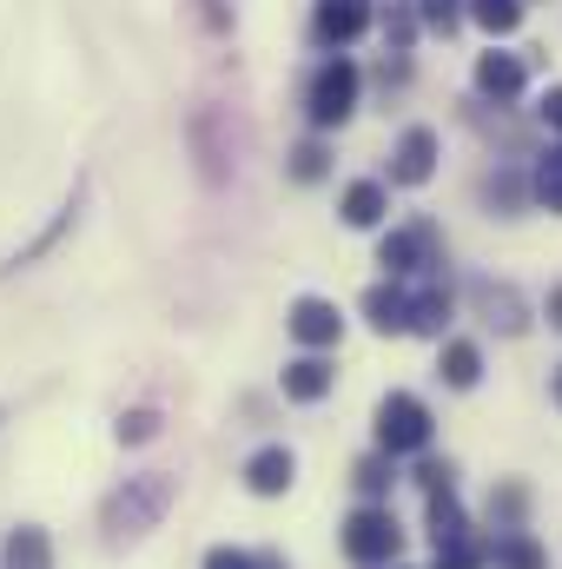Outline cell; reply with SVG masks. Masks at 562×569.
<instances>
[{"label":"cell","instance_id":"cell-1","mask_svg":"<svg viewBox=\"0 0 562 569\" xmlns=\"http://www.w3.org/2000/svg\"><path fill=\"white\" fill-rule=\"evenodd\" d=\"M172 477L165 470H140V477H127L107 503H100V530H107V543H133L145 530H159V517L172 510Z\"/></svg>","mask_w":562,"mask_h":569},{"label":"cell","instance_id":"cell-2","mask_svg":"<svg viewBox=\"0 0 562 569\" xmlns=\"http://www.w3.org/2000/svg\"><path fill=\"white\" fill-rule=\"evenodd\" d=\"M351 107H358V67H351L344 53H331V60L311 73V87H304V120H311L318 133H331V127L351 120Z\"/></svg>","mask_w":562,"mask_h":569},{"label":"cell","instance_id":"cell-3","mask_svg":"<svg viewBox=\"0 0 562 569\" xmlns=\"http://www.w3.org/2000/svg\"><path fill=\"white\" fill-rule=\"evenodd\" d=\"M398 550H404V530H398L391 503H364L344 517V557L351 563H391Z\"/></svg>","mask_w":562,"mask_h":569},{"label":"cell","instance_id":"cell-4","mask_svg":"<svg viewBox=\"0 0 562 569\" xmlns=\"http://www.w3.org/2000/svg\"><path fill=\"white\" fill-rule=\"evenodd\" d=\"M430 443V405L411 398V391H391L384 405H378V450H391V457H411Z\"/></svg>","mask_w":562,"mask_h":569},{"label":"cell","instance_id":"cell-5","mask_svg":"<svg viewBox=\"0 0 562 569\" xmlns=\"http://www.w3.org/2000/svg\"><path fill=\"white\" fill-rule=\"evenodd\" d=\"M378 266H384V279L436 272V266H443V252H436V226H430V219H418V226H398V232H384V246H378Z\"/></svg>","mask_w":562,"mask_h":569},{"label":"cell","instance_id":"cell-6","mask_svg":"<svg viewBox=\"0 0 562 569\" xmlns=\"http://www.w3.org/2000/svg\"><path fill=\"white\" fill-rule=\"evenodd\" d=\"M371 27V0H318L311 7V40L318 47H351Z\"/></svg>","mask_w":562,"mask_h":569},{"label":"cell","instance_id":"cell-7","mask_svg":"<svg viewBox=\"0 0 562 569\" xmlns=\"http://www.w3.org/2000/svg\"><path fill=\"white\" fill-rule=\"evenodd\" d=\"M284 325H291V338H298V345H311V351H324V345H338V338H344V318H338V305H331V298H298V305L284 311Z\"/></svg>","mask_w":562,"mask_h":569},{"label":"cell","instance_id":"cell-8","mask_svg":"<svg viewBox=\"0 0 562 569\" xmlns=\"http://www.w3.org/2000/svg\"><path fill=\"white\" fill-rule=\"evenodd\" d=\"M291 477H298V463H291V450H284V443H265V450H252V457H245V490H252V497H284V490H291Z\"/></svg>","mask_w":562,"mask_h":569},{"label":"cell","instance_id":"cell-9","mask_svg":"<svg viewBox=\"0 0 562 569\" xmlns=\"http://www.w3.org/2000/svg\"><path fill=\"white\" fill-rule=\"evenodd\" d=\"M436 172V133L430 127H411L404 140H398V152H391V179L398 186H423Z\"/></svg>","mask_w":562,"mask_h":569},{"label":"cell","instance_id":"cell-10","mask_svg":"<svg viewBox=\"0 0 562 569\" xmlns=\"http://www.w3.org/2000/svg\"><path fill=\"white\" fill-rule=\"evenodd\" d=\"M470 298H476V311H483V325H496V331H523L530 325V311H523V298L510 291V284H490V279H476L470 284Z\"/></svg>","mask_w":562,"mask_h":569},{"label":"cell","instance_id":"cell-11","mask_svg":"<svg viewBox=\"0 0 562 569\" xmlns=\"http://www.w3.org/2000/svg\"><path fill=\"white\" fill-rule=\"evenodd\" d=\"M331 385H338V371H331L318 351L284 365V398H291V405H318V398H331Z\"/></svg>","mask_w":562,"mask_h":569},{"label":"cell","instance_id":"cell-12","mask_svg":"<svg viewBox=\"0 0 562 569\" xmlns=\"http://www.w3.org/2000/svg\"><path fill=\"white\" fill-rule=\"evenodd\" d=\"M364 318L384 331V338H398V331H411V291L391 279V284H371L364 291Z\"/></svg>","mask_w":562,"mask_h":569},{"label":"cell","instance_id":"cell-13","mask_svg":"<svg viewBox=\"0 0 562 569\" xmlns=\"http://www.w3.org/2000/svg\"><path fill=\"white\" fill-rule=\"evenodd\" d=\"M338 212H344V226H358V232H371V226H384V212H391V192H384L378 179H358V186H344V199H338Z\"/></svg>","mask_w":562,"mask_h":569},{"label":"cell","instance_id":"cell-14","mask_svg":"<svg viewBox=\"0 0 562 569\" xmlns=\"http://www.w3.org/2000/svg\"><path fill=\"white\" fill-rule=\"evenodd\" d=\"M0 569H53V543H47V530H40V523L7 530V543H0Z\"/></svg>","mask_w":562,"mask_h":569},{"label":"cell","instance_id":"cell-15","mask_svg":"<svg viewBox=\"0 0 562 569\" xmlns=\"http://www.w3.org/2000/svg\"><path fill=\"white\" fill-rule=\"evenodd\" d=\"M476 93L483 100H516L523 93V60L516 53H483L476 60Z\"/></svg>","mask_w":562,"mask_h":569},{"label":"cell","instance_id":"cell-16","mask_svg":"<svg viewBox=\"0 0 562 569\" xmlns=\"http://www.w3.org/2000/svg\"><path fill=\"white\" fill-rule=\"evenodd\" d=\"M443 325H450V284L430 279L423 291H411V331L418 338H443Z\"/></svg>","mask_w":562,"mask_h":569},{"label":"cell","instance_id":"cell-17","mask_svg":"<svg viewBox=\"0 0 562 569\" xmlns=\"http://www.w3.org/2000/svg\"><path fill=\"white\" fill-rule=\"evenodd\" d=\"M436 378H443L450 391H470V385L483 378V351H476L470 338H450V345H443V358H436Z\"/></svg>","mask_w":562,"mask_h":569},{"label":"cell","instance_id":"cell-18","mask_svg":"<svg viewBox=\"0 0 562 569\" xmlns=\"http://www.w3.org/2000/svg\"><path fill=\"white\" fill-rule=\"evenodd\" d=\"M351 483H358V497H364V503H384V497H391V483H398V457H391V450H371V457H358Z\"/></svg>","mask_w":562,"mask_h":569},{"label":"cell","instance_id":"cell-19","mask_svg":"<svg viewBox=\"0 0 562 569\" xmlns=\"http://www.w3.org/2000/svg\"><path fill=\"white\" fill-rule=\"evenodd\" d=\"M490 563H496V569H550V557H543V543H536V537L510 530V537H496V543H490Z\"/></svg>","mask_w":562,"mask_h":569},{"label":"cell","instance_id":"cell-20","mask_svg":"<svg viewBox=\"0 0 562 569\" xmlns=\"http://www.w3.org/2000/svg\"><path fill=\"white\" fill-rule=\"evenodd\" d=\"M470 20L483 33H516L523 27V0H470Z\"/></svg>","mask_w":562,"mask_h":569},{"label":"cell","instance_id":"cell-21","mask_svg":"<svg viewBox=\"0 0 562 569\" xmlns=\"http://www.w3.org/2000/svg\"><path fill=\"white\" fill-rule=\"evenodd\" d=\"M73 212H80V192H73V199H67V206H60V219H53V226H47V232H40V239H33V246H20V252H13V259H7V266H0V272H20V266H33V259H40V252H47V246H53V239H60V232H67V226H73Z\"/></svg>","mask_w":562,"mask_h":569},{"label":"cell","instance_id":"cell-22","mask_svg":"<svg viewBox=\"0 0 562 569\" xmlns=\"http://www.w3.org/2000/svg\"><path fill=\"white\" fill-rule=\"evenodd\" d=\"M530 186H536V199H543L550 212H562V146H550V152L536 159V172H530Z\"/></svg>","mask_w":562,"mask_h":569},{"label":"cell","instance_id":"cell-23","mask_svg":"<svg viewBox=\"0 0 562 569\" xmlns=\"http://www.w3.org/2000/svg\"><path fill=\"white\" fill-rule=\"evenodd\" d=\"M483 563H490V543H476V537L436 543V569H483Z\"/></svg>","mask_w":562,"mask_h":569},{"label":"cell","instance_id":"cell-24","mask_svg":"<svg viewBox=\"0 0 562 569\" xmlns=\"http://www.w3.org/2000/svg\"><path fill=\"white\" fill-rule=\"evenodd\" d=\"M205 569H284V563H279V557H252V550L219 543V550H205Z\"/></svg>","mask_w":562,"mask_h":569},{"label":"cell","instance_id":"cell-25","mask_svg":"<svg viewBox=\"0 0 562 569\" xmlns=\"http://www.w3.org/2000/svg\"><path fill=\"white\" fill-rule=\"evenodd\" d=\"M113 437H120V443H152V437H159V411H127V418L113 425Z\"/></svg>","mask_w":562,"mask_h":569},{"label":"cell","instance_id":"cell-26","mask_svg":"<svg viewBox=\"0 0 562 569\" xmlns=\"http://www.w3.org/2000/svg\"><path fill=\"white\" fill-rule=\"evenodd\" d=\"M324 159H331L324 146H318V140H304L298 152H291V179H304V186H311V179H324Z\"/></svg>","mask_w":562,"mask_h":569},{"label":"cell","instance_id":"cell-27","mask_svg":"<svg viewBox=\"0 0 562 569\" xmlns=\"http://www.w3.org/2000/svg\"><path fill=\"white\" fill-rule=\"evenodd\" d=\"M418 7H423V27H430V33H450V27L463 20V7H456V0H418Z\"/></svg>","mask_w":562,"mask_h":569},{"label":"cell","instance_id":"cell-28","mask_svg":"<svg viewBox=\"0 0 562 569\" xmlns=\"http://www.w3.org/2000/svg\"><path fill=\"white\" fill-rule=\"evenodd\" d=\"M536 113H543V127H550V133H562V87L543 93V107H536Z\"/></svg>","mask_w":562,"mask_h":569},{"label":"cell","instance_id":"cell-29","mask_svg":"<svg viewBox=\"0 0 562 569\" xmlns=\"http://www.w3.org/2000/svg\"><path fill=\"white\" fill-rule=\"evenodd\" d=\"M411 33H418V20L398 7V13H391V47H411Z\"/></svg>","mask_w":562,"mask_h":569},{"label":"cell","instance_id":"cell-30","mask_svg":"<svg viewBox=\"0 0 562 569\" xmlns=\"http://www.w3.org/2000/svg\"><path fill=\"white\" fill-rule=\"evenodd\" d=\"M418 483H423V490H450V463H423Z\"/></svg>","mask_w":562,"mask_h":569},{"label":"cell","instance_id":"cell-31","mask_svg":"<svg viewBox=\"0 0 562 569\" xmlns=\"http://www.w3.org/2000/svg\"><path fill=\"white\" fill-rule=\"evenodd\" d=\"M205 27H212V33H225V27H232V13H225L219 0H205Z\"/></svg>","mask_w":562,"mask_h":569},{"label":"cell","instance_id":"cell-32","mask_svg":"<svg viewBox=\"0 0 562 569\" xmlns=\"http://www.w3.org/2000/svg\"><path fill=\"white\" fill-rule=\"evenodd\" d=\"M543 311H550V325H556V331H562V284H556V291H550V305H543Z\"/></svg>","mask_w":562,"mask_h":569},{"label":"cell","instance_id":"cell-33","mask_svg":"<svg viewBox=\"0 0 562 569\" xmlns=\"http://www.w3.org/2000/svg\"><path fill=\"white\" fill-rule=\"evenodd\" d=\"M550 405H556V411H562V365H556V371H550Z\"/></svg>","mask_w":562,"mask_h":569}]
</instances>
